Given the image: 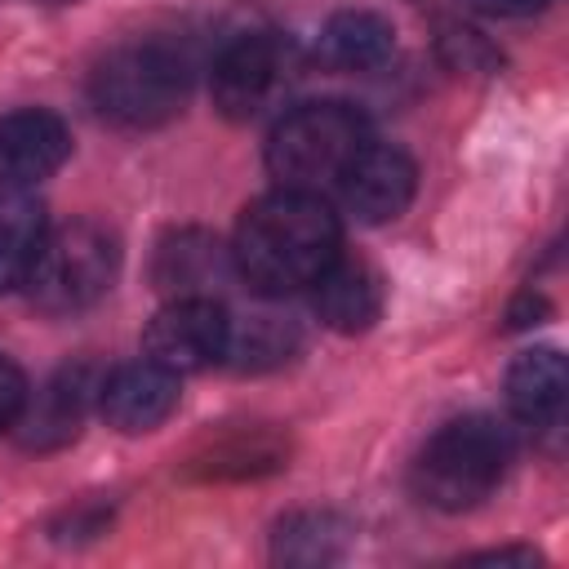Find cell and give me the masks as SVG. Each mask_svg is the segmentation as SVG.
I'll list each match as a JSON object with an SVG mask.
<instances>
[{
    "label": "cell",
    "mask_w": 569,
    "mask_h": 569,
    "mask_svg": "<svg viewBox=\"0 0 569 569\" xmlns=\"http://www.w3.org/2000/svg\"><path fill=\"white\" fill-rule=\"evenodd\" d=\"M338 249H342V231L333 209L316 191L280 187L240 213L231 240V267L249 289L267 298H284L311 289V280L338 258Z\"/></svg>",
    "instance_id": "cell-1"
},
{
    "label": "cell",
    "mask_w": 569,
    "mask_h": 569,
    "mask_svg": "<svg viewBox=\"0 0 569 569\" xmlns=\"http://www.w3.org/2000/svg\"><path fill=\"white\" fill-rule=\"evenodd\" d=\"M511 462V436L485 413L445 422L413 462V493L436 511H467L485 502Z\"/></svg>",
    "instance_id": "cell-2"
},
{
    "label": "cell",
    "mask_w": 569,
    "mask_h": 569,
    "mask_svg": "<svg viewBox=\"0 0 569 569\" xmlns=\"http://www.w3.org/2000/svg\"><path fill=\"white\" fill-rule=\"evenodd\" d=\"M187 89H191V67L164 40H138L111 49L89 80L93 107L120 129H156L173 120L187 107Z\"/></svg>",
    "instance_id": "cell-3"
},
{
    "label": "cell",
    "mask_w": 569,
    "mask_h": 569,
    "mask_svg": "<svg viewBox=\"0 0 569 569\" xmlns=\"http://www.w3.org/2000/svg\"><path fill=\"white\" fill-rule=\"evenodd\" d=\"M120 276V240L107 222L76 218L58 231H44L40 253L27 271V298L44 316L89 311Z\"/></svg>",
    "instance_id": "cell-4"
},
{
    "label": "cell",
    "mask_w": 569,
    "mask_h": 569,
    "mask_svg": "<svg viewBox=\"0 0 569 569\" xmlns=\"http://www.w3.org/2000/svg\"><path fill=\"white\" fill-rule=\"evenodd\" d=\"M369 142V120L347 102H307L293 107L267 142V169L280 187L320 191L338 182L356 151Z\"/></svg>",
    "instance_id": "cell-5"
},
{
    "label": "cell",
    "mask_w": 569,
    "mask_h": 569,
    "mask_svg": "<svg viewBox=\"0 0 569 569\" xmlns=\"http://www.w3.org/2000/svg\"><path fill=\"white\" fill-rule=\"evenodd\" d=\"M231 333V316L218 298H169L142 333L147 360L164 365L169 373H196L222 360Z\"/></svg>",
    "instance_id": "cell-6"
},
{
    "label": "cell",
    "mask_w": 569,
    "mask_h": 569,
    "mask_svg": "<svg viewBox=\"0 0 569 569\" xmlns=\"http://www.w3.org/2000/svg\"><path fill=\"white\" fill-rule=\"evenodd\" d=\"M338 187H342L347 209H351L360 222H369V227L396 222V218L409 209L413 191H418V164H413L400 147L365 142V147L356 151V160L342 169Z\"/></svg>",
    "instance_id": "cell-7"
},
{
    "label": "cell",
    "mask_w": 569,
    "mask_h": 569,
    "mask_svg": "<svg viewBox=\"0 0 569 569\" xmlns=\"http://www.w3.org/2000/svg\"><path fill=\"white\" fill-rule=\"evenodd\" d=\"M280 80V40L271 31H240L213 58V107L227 120H249Z\"/></svg>",
    "instance_id": "cell-8"
},
{
    "label": "cell",
    "mask_w": 569,
    "mask_h": 569,
    "mask_svg": "<svg viewBox=\"0 0 569 569\" xmlns=\"http://www.w3.org/2000/svg\"><path fill=\"white\" fill-rule=\"evenodd\" d=\"M71 156V129L44 107H22L0 116V182L36 187L53 178Z\"/></svg>",
    "instance_id": "cell-9"
},
{
    "label": "cell",
    "mask_w": 569,
    "mask_h": 569,
    "mask_svg": "<svg viewBox=\"0 0 569 569\" xmlns=\"http://www.w3.org/2000/svg\"><path fill=\"white\" fill-rule=\"evenodd\" d=\"M93 391L98 387H93V369L89 365H67L36 396L27 391V400H22L18 418H13V431H18L22 449L44 453V449H62L67 440H76Z\"/></svg>",
    "instance_id": "cell-10"
},
{
    "label": "cell",
    "mask_w": 569,
    "mask_h": 569,
    "mask_svg": "<svg viewBox=\"0 0 569 569\" xmlns=\"http://www.w3.org/2000/svg\"><path fill=\"white\" fill-rule=\"evenodd\" d=\"M98 409L124 436L156 431L178 409V373H169L156 360L120 365L98 382Z\"/></svg>",
    "instance_id": "cell-11"
},
{
    "label": "cell",
    "mask_w": 569,
    "mask_h": 569,
    "mask_svg": "<svg viewBox=\"0 0 569 569\" xmlns=\"http://www.w3.org/2000/svg\"><path fill=\"white\" fill-rule=\"evenodd\" d=\"M311 307L316 316L338 333H365L382 316V276L365 258H338L311 280Z\"/></svg>",
    "instance_id": "cell-12"
},
{
    "label": "cell",
    "mask_w": 569,
    "mask_h": 569,
    "mask_svg": "<svg viewBox=\"0 0 569 569\" xmlns=\"http://www.w3.org/2000/svg\"><path fill=\"white\" fill-rule=\"evenodd\" d=\"M227 271H236L231 249H222L218 236L196 231V227L164 236L156 244V262H151V280L169 298H213V284Z\"/></svg>",
    "instance_id": "cell-13"
},
{
    "label": "cell",
    "mask_w": 569,
    "mask_h": 569,
    "mask_svg": "<svg viewBox=\"0 0 569 569\" xmlns=\"http://www.w3.org/2000/svg\"><path fill=\"white\" fill-rule=\"evenodd\" d=\"M396 49V31L382 13L369 9H342L320 27L316 40V58L333 71H373L391 58Z\"/></svg>",
    "instance_id": "cell-14"
},
{
    "label": "cell",
    "mask_w": 569,
    "mask_h": 569,
    "mask_svg": "<svg viewBox=\"0 0 569 569\" xmlns=\"http://www.w3.org/2000/svg\"><path fill=\"white\" fill-rule=\"evenodd\" d=\"M565 387H569V373H565V356L556 347L520 351L507 369V405L529 427H547L560 418Z\"/></svg>",
    "instance_id": "cell-15"
},
{
    "label": "cell",
    "mask_w": 569,
    "mask_h": 569,
    "mask_svg": "<svg viewBox=\"0 0 569 569\" xmlns=\"http://www.w3.org/2000/svg\"><path fill=\"white\" fill-rule=\"evenodd\" d=\"M44 209L31 196V187L0 182V293L18 289L40 253L44 240Z\"/></svg>",
    "instance_id": "cell-16"
},
{
    "label": "cell",
    "mask_w": 569,
    "mask_h": 569,
    "mask_svg": "<svg viewBox=\"0 0 569 569\" xmlns=\"http://www.w3.org/2000/svg\"><path fill=\"white\" fill-rule=\"evenodd\" d=\"M347 551V525L333 511H293L271 533V556L280 565H329Z\"/></svg>",
    "instance_id": "cell-17"
},
{
    "label": "cell",
    "mask_w": 569,
    "mask_h": 569,
    "mask_svg": "<svg viewBox=\"0 0 569 569\" xmlns=\"http://www.w3.org/2000/svg\"><path fill=\"white\" fill-rule=\"evenodd\" d=\"M293 351H298V329L289 320H280V316H249L244 325L231 320L222 360L231 369H240V373H262V369L284 365Z\"/></svg>",
    "instance_id": "cell-18"
},
{
    "label": "cell",
    "mask_w": 569,
    "mask_h": 569,
    "mask_svg": "<svg viewBox=\"0 0 569 569\" xmlns=\"http://www.w3.org/2000/svg\"><path fill=\"white\" fill-rule=\"evenodd\" d=\"M445 49L453 53L449 62H453V67H462V71H476V67H480V71H485V67H498V53H493V49H489V44H485L476 31H449V36H445Z\"/></svg>",
    "instance_id": "cell-19"
},
{
    "label": "cell",
    "mask_w": 569,
    "mask_h": 569,
    "mask_svg": "<svg viewBox=\"0 0 569 569\" xmlns=\"http://www.w3.org/2000/svg\"><path fill=\"white\" fill-rule=\"evenodd\" d=\"M22 400H27V378H22V369H18L13 360L0 356V431L13 427Z\"/></svg>",
    "instance_id": "cell-20"
},
{
    "label": "cell",
    "mask_w": 569,
    "mask_h": 569,
    "mask_svg": "<svg viewBox=\"0 0 569 569\" xmlns=\"http://www.w3.org/2000/svg\"><path fill=\"white\" fill-rule=\"evenodd\" d=\"M471 4L485 9V13H502V18H525V13L547 9L551 0H471Z\"/></svg>",
    "instance_id": "cell-21"
},
{
    "label": "cell",
    "mask_w": 569,
    "mask_h": 569,
    "mask_svg": "<svg viewBox=\"0 0 569 569\" xmlns=\"http://www.w3.org/2000/svg\"><path fill=\"white\" fill-rule=\"evenodd\" d=\"M476 565H502V560H520V565H538V551H529V547H502V551H480V556H471Z\"/></svg>",
    "instance_id": "cell-22"
},
{
    "label": "cell",
    "mask_w": 569,
    "mask_h": 569,
    "mask_svg": "<svg viewBox=\"0 0 569 569\" xmlns=\"http://www.w3.org/2000/svg\"><path fill=\"white\" fill-rule=\"evenodd\" d=\"M31 4H76V0H31Z\"/></svg>",
    "instance_id": "cell-23"
}]
</instances>
